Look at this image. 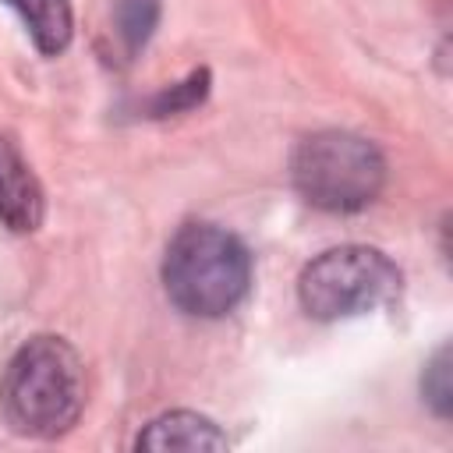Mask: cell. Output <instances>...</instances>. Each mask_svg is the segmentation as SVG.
<instances>
[{
  "instance_id": "obj_1",
  "label": "cell",
  "mask_w": 453,
  "mask_h": 453,
  "mask_svg": "<svg viewBox=\"0 0 453 453\" xmlns=\"http://www.w3.org/2000/svg\"><path fill=\"white\" fill-rule=\"evenodd\" d=\"M85 403V372L60 336H32L7 365L0 407L7 425L28 439H57L74 428Z\"/></svg>"
},
{
  "instance_id": "obj_2",
  "label": "cell",
  "mask_w": 453,
  "mask_h": 453,
  "mask_svg": "<svg viewBox=\"0 0 453 453\" xmlns=\"http://www.w3.org/2000/svg\"><path fill=\"white\" fill-rule=\"evenodd\" d=\"M251 283L248 248L212 223H188L173 234L163 258L166 297L198 319H219L234 311Z\"/></svg>"
},
{
  "instance_id": "obj_3",
  "label": "cell",
  "mask_w": 453,
  "mask_h": 453,
  "mask_svg": "<svg viewBox=\"0 0 453 453\" xmlns=\"http://www.w3.org/2000/svg\"><path fill=\"white\" fill-rule=\"evenodd\" d=\"M290 177L308 205L322 212H357L379 198L386 159L361 134L319 131L294 149Z\"/></svg>"
},
{
  "instance_id": "obj_4",
  "label": "cell",
  "mask_w": 453,
  "mask_h": 453,
  "mask_svg": "<svg viewBox=\"0 0 453 453\" xmlns=\"http://www.w3.org/2000/svg\"><path fill=\"white\" fill-rule=\"evenodd\" d=\"M396 294H400V269L379 248H365V244H343L322 251L301 269L297 280V301L319 322L350 319L382 308Z\"/></svg>"
},
{
  "instance_id": "obj_5",
  "label": "cell",
  "mask_w": 453,
  "mask_h": 453,
  "mask_svg": "<svg viewBox=\"0 0 453 453\" xmlns=\"http://www.w3.org/2000/svg\"><path fill=\"white\" fill-rule=\"evenodd\" d=\"M42 212L46 202L35 173L14 152V145L0 138V219L18 234H32L42 223Z\"/></svg>"
},
{
  "instance_id": "obj_6",
  "label": "cell",
  "mask_w": 453,
  "mask_h": 453,
  "mask_svg": "<svg viewBox=\"0 0 453 453\" xmlns=\"http://www.w3.org/2000/svg\"><path fill=\"white\" fill-rule=\"evenodd\" d=\"M138 449H149V453H177V449H226V435L202 414L195 411H170L156 421H149L142 428V435L134 439Z\"/></svg>"
},
{
  "instance_id": "obj_7",
  "label": "cell",
  "mask_w": 453,
  "mask_h": 453,
  "mask_svg": "<svg viewBox=\"0 0 453 453\" xmlns=\"http://www.w3.org/2000/svg\"><path fill=\"white\" fill-rule=\"evenodd\" d=\"M7 7H14L32 35V42L39 46V53L57 57L67 50L74 21H71V4L67 0H4Z\"/></svg>"
},
{
  "instance_id": "obj_8",
  "label": "cell",
  "mask_w": 453,
  "mask_h": 453,
  "mask_svg": "<svg viewBox=\"0 0 453 453\" xmlns=\"http://www.w3.org/2000/svg\"><path fill=\"white\" fill-rule=\"evenodd\" d=\"M159 21V0H113V32L127 57H134Z\"/></svg>"
},
{
  "instance_id": "obj_9",
  "label": "cell",
  "mask_w": 453,
  "mask_h": 453,
  "mask_svg": "<svg viewBox=\"0 0 453 453\" xmlns=\"http://www.w3.org/2000/svg\"><path fill=\"white\" fill-rule=\"evenodd\" d=\"M209 92V71H195L188 81H177L170 88H163L156 99H152V117H166V113H180V110H191L205 99Z\"/></svg>"
},
{
  "instance_id": "obj_10",
  "label": "cell",
  "mask_w": 453,
  "mask_h": 453,
  "mask_svg": "<svg viewBox=\"0 0 453 453\" xmlns=\"http://www.w3.org/2000/svg\"><path fill=\"white\" fill-rule=\"evenodd\" d=\"M421 389H425V400L432 403V411L446 418V414H449V400H453V396H449L453 389H449V350H446V347L428 361L425 379H421Z\"/></svg>"
}]
</instances>
